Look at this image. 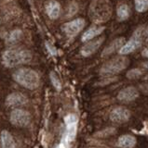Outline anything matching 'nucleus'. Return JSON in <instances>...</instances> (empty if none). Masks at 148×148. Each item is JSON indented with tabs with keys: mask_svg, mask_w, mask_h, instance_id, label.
Returning <instances> with one entry per match:
<instances>
[{
	"mask_svg": "<svg viewBox=\"0 0 148 148\" xmlns=\"http://www.w3.org/2000/svg\"><path fill=\"white\" fill-rule=\"evenodd\" d=\"M14 81L26 89L35 90L39 86L40 78L38 73L29 68H21L13 73Z\"/></svg>",
	"mask_w": 148,
	"mask_h": 148,
	"instance_id": "3",
	"label": "nucleus"
},
{
	"mask_svg": "<svg viewBox=\"0 0 148 148\" xmlns=\"http://www.w3.org/2000/svg\"><path fill=\"white\" fill-rule=\"evenodd\" d=\"M46 45H47V48L49 49V52L50 54H51L52 56H55V55L57 54V50H56V48H55V47H53V46H51L50 45H49L48 43L46 44Z\"/></svg>",
	"mask_w": 148,
	"mask_h": 148,
	"instance_id": "24",
	"label": "nucleus"
},
{
	"mask_svg": "<svg viewBox=\"0 0 148 148\" xmlns=\"http://www.w3.org/2000/svg\"><path fill=\"white\" fill-rule=\"evenodd\" d=\"M22 38V32L20 29H15L8 36L7 42H8V44L14 45V44H17L19 41H21Z\"/></svg>",
	"mask_w": 148,
	"mask_h": 148,
	"instance_id": "19",
	"label": "nucleus"
},
{
	"mask_svg": "<svg viewBox=\"0 0 148 148\" xmlns=\"http://www.w3.org/2000/svg\"><path fill=\"white\" fill-rule=\"evenodd\" d=\"M1 143L3 148H15V141L12 135L8 131H3L1 132Z\"/></svg>",
	"mask_w": 148,
	"mask_h": 148,
	"instance_id": "18",
	"label": "nucleus"
},
{
	"mask_svg": "<svg viewBox=\"0 0 148 148\" xmlns=\"http://www.w3.org/2000/svg\"><path fill=\"white\" fill-rule=\"evenodd\" d=\"M134 7L138 12H145L148 10V0H134Z\"/></svg>",
	"mask_w": 148,
	"mask_h": 148,
	"instance_id": "20",
	"label": "nucleus"
},
{
	"mask_svg": "<svg viewBox=\"0 0 148 148\" xmlns=\"http://www.w3.org/2000/svg\"><path fill=\"white\" fill-rule=\"evenodd\" d=\"M139 96V92L135 87L129 86L125 87L122 90H120L117 95V99L123 103H129L134 100H136Z\"/></svg>",
	"mask_w": 148,
	"mask_h": 148,
	"instance_id": "11",
	"label": "nucleus"
},
{
	"mask_svg": "<svg viewBox=\"0 0 148 148\" xmlns=\"http://www.w3.org/2000/svg\"><path fill=\"white\" fill-rule=\"evenodd\" d=\"M143 74V71L142 69L135 68V69H131L127 72L126 76L129 80H135V79H139Z\"/></svg>",
	"mask_w": 148,
	"mask_h": 148,
	"instance_id": "21",
	"label": "nucleus"
},
{
	"mask_svg": "<svg viewBox=\"0 0 148 148\" xmlns=\"http://www.w3.org/2000/svg\"><path fill=\"white\" fill-rule=\"evenodd\" d=\"M142 67H143V68H145V69H148V61L143 62V63H142Z\"/></svg>",
	"mask_w": 148,
	"mask_h": 148,
	"instance_id": "27",
	"label": "nucleus"
},
{
	"mask_svg": "<svg viewBox=\"0 0 148 148\" xmlns=\"http://www.w3.org/2000/svg\"><path fill=\"white\" fill-rule=\"evenodd\" d=\"M142 56L143 58H148V48H145L142 51Z\"/></svg>",
	"mask_w": 148,
	"mask_h": 148,
	"instance_id": "25",
	"label": "nucleus"
},
{
	"mask_svg": "<svg viewBox=\"0 0 148 148\" xmlns=\"http://www.w3.org/2000/svg\"><path fill=\"white\" fill-rule=\"evenodd\" d=\"M131 118V111L124 106H117L110 113L111 121L115 123L122 124L127 122Z\"/></svg>",
	"mask_w": 148,
	"mask_h": 148,
	"instance_id": "10",
	"label": "nucleus"
},
{
	"mask_svg": "<svg viewBox=\"0 0 148 148\" xmlns=\"http://www.w3.org/2000/svg\"><path fill=\"white\" fill-rule=\"evenodd\" d=\"M86 25V21L84 18H78L71 21H68L62 26L63 32L68 37H76L79 32L84 29Z\"/></svg>",
	"mask_w": 148,
	"mask_h": 148,
	"instance_id": "8",
	"label": "nucleus"
},
{
	"mask_svg": "<svg viewBox=\"0 0 148 148\" xmlns=\"http://www.w3.org/2000/svg\"><path fill=\"white\" fill-rule=\"evenodd\" d=\"M45 10L51 20H56L61 15V5L56 0H48L45 3Z\"/></svg>",
	"mask_w": 148,
	"mask_h": 148,
	"instance_id": "14",
	"label": "nucleus"
},
{
	"mask_svg": "<svg viewBox=\"0 0 148 148\" xmlns=\"http://www.w3.org/2000/svg\"><path fill=\"white\" fill-rule=\"evenodd\" d=\"M125 42H126L125 37H118V38H115V40H113L103 50V52H101V58L109 57L110 55L114 54L115 52H117V51H119V49L121 48L122 45L125 44Z\"/></svg>",
	"mask_w": 148,
	"mask_h": 148,
	"instance_id": "13",
	"label": "nucleus"
},
{
	"mask_svg": "<svg viewBox=\"0 0 148 148\" xmlns=\"http://www.w3.org/2000/svg\"><path fill=\"white\" fill-rule=\"evenodd\" d=\"M49 79H50V82H51L52 85L54 86L55 89L57 91H61L62 90V82L60 81L59 77L57 76V74L54 71H51L49 73Z\"/></svg>",
	"mask_w": 148,
	"mask_h": 148,
	"instance_id": "22",
	"label": "nucleus"
},
{
	"mask_svg": "<svg viewBox=\"0 0 148 148\" xmlns=\"http://www.w3.org/2000/svg\"><path fill=\"white\" fill-rule=\"evenodd\" d=\"M146 34H148V27H147V30H146Z\"/></svg>",
	"mask_w": 148,
	"mask_h": 148,
	"instance_id": "28",
	"label": "nucleus"
},
{
	"mask_svg": "<svg viewBox=\"0 0 148 148\" xmlns=\"http://www.w3.org/2000/svg\"><path fill=\"white\" fill-rule=\"evenodd\" d=\"M31 121V115L28 111L15 108L10 113V122L16 127H26Z\"/></svg>",
	"mask_w": 148,
	"mask_h": 148,
	"instance_id": "7",
	"label": "nucleus"
},
{
	"mask_svg": "<svg viewBox=\"0 0 148 148\" xmlns=\"http://www.w3.org/2000/svg\"><path fill=\"white\" fill-rule=\"evenodd\" d=\"M32 60V53L27 49H8L2 55V62L7 68H15L29 63Z\"/></svg>",
	"mask_w": 148,
	"mask_h": 148,
	"instance_id": "2",
	"label": "nucleus"
},
{
	"mask_svg": "<svg viewBox=\"0 0 148 148\" xmlns=\"http://www.w3.org/2000/svg\"><path fill=\"white\" fill-rule=\"evenodd\" d=\"M104 40H105V37L101 36V37H98V38H94L92 40L86 42L85 45H83L80 49V54L85 58H88V57H90V56L93 55L96 51L101 47V45H103Z\"/></svg>",
	"mask_w": 148,
	"mask_h": 148,
	"instance_id": "9",
	"label": "nucleus"
},
{
	"mask_svg": "<svg viewBox=\"0 0 148 148\" xmlns=\"http://www.w3.org/2000/svg\"><path fill=\"white\" fill-rule=\"evenodd\" d=\"M117 16L119 21H127L129 18V16H131V8L127 4H121L117 7Z\"/></svg>",
	"mask_w": 148,
	"mask_h": 148,
	"instance_id": "17",
	"label": "nucleus"
},
{
	"mask_svg": "<svg viewBox=\"0 0 148 148\" xmlns=\"http://www.w3.org/2000/svg\"><path fill=\"white\" fill-rule=\"evenodd\" d=\"M78 11V5L76 2L73 1L68 5L67 9H66V18H71L74 15H76Z\"/></svg>",
	"mask_w": 148,
	"mask_h": 148,
	"instance_id": "23",
	"label": "nucleus"
},
{
	"mask_svg": "<svg viewBox=\"0 0 148 148\" xmlns=\"http://www.w3.org/2000/svg\"><path fill=\"white\" fill-rule=\"evenodd\" d=\"M65 130H64L63 143L68 146L74 141L77 132V117L75 114H69L64 118Z\"/></svg>",
	"mask_w": 148,
	"mask_h": 148,
	"instance_id": "6",
	"label": "nucleus"
},
{
	"mask_svg": "<svg viewBox=\"0 0 148 148\" xmlns=\"http://www.w3.org/2000/svg\"><path fill=\"white\" fill-rule=\"evenodd\" d=\"M145 32L143 27H138L132 34V36L129 39V41L125 42V44L122 45V47L119 49V54L125 56L132 53L133 51L137 50L142 43V35Z\"/></svg>",
	"mask_w": 148,
	"mask_h": 148,
	"instance_id": "5",
	"label": "nucleus"
},
{
	"mask_svg": "<svg viewBox=\"0 0 148 148\" xmlns=\"http://www.w3.org/2000/svg\"><path fill=\"white\" fill-rule=\"evenodd\" d=\"M129 65V60L124 56H119L109 59L100 69L101 75H115L120 73Z\"/></svg>",
	"mask_w": 148,
	"mask_h": 148,
	"instance_id": "4",
	"label": "nucleus"
},
{
	"mask_svg": "<svg viewBox=\"0 0 148 148\" xmlns=\"http://www.w3.org/2000/svg\"><path fill=\"white\" fill-rule=\"evenodd\" d=\"M66 147H67V146H66V145H64V143H63L62 142V143H60V145H58V147H57V148H66Z\"/></svg>",
	"mask_w": 148,
	"mask_h": 148,
	"instance_id": "26",
	"label": "nucleus"
},
{
	"mask_svg": "<svg viewBox=\"0 0 148 148\" xmlns=\"http://www.w3.org/2000/svg\"><path fill=\"white\" fill-rule=\"evenodd\" d=\"M27 102H28L27 97L19 92L10 94L6 98V105L10 108H18V106H24Z\"/></svg>",
	"mask_w": 148,
	"mask_h": 148,
	"instance_id": "12",
	"label": "nucleus"
},
{
	"mask_svg": "<svg viewBox=\"0 0 148 148\" xmlns=\"http://www.w3.org/2000/svg\"><path fill=\"white\" fill-rule=\"evenodd\" d=\"M136 145V138L129 135V134H124L118 138L117 145L120 148H133Z\"/></svg>",
	"mask_w": 148,
	"mask_h": 148,
	"instance_id": "16",
	"label": "nucleus"
},
{
	"mask_svg": "<svg viewBox=\"0 0 148 148\" xmlns=\"http://www.w3.org/2000/svg\"><path fill=\"white\" fill-rule=\"evenodd\" d=\"M105 30V27L99 25V24H94L90 26L89 29H88L84 34L82 35V38L81 41L83 43H86V42L92 40L98 37L99 35H101V34L104 32V31Z\"/></svg>",
	"mask_w": 148,
	"mask_h": 148,
	"instance_id": "15",
	"label": "nucleus"
},
{
	"mask_svg": "<svg viewBox=\"0 0 148 148\" xmlns=\"http://www.w3.org/2000/svg\"><path fill=\"white\" fill-rule=\"evenodd\" d=\"M112 15V6L108 0H93L91 2L89 16L95 24L107 21Z\"/></svg>",
	"mask_w": 148,
	"mask_h": 148,
	"instance_id": "1",
	"label": "nucleus"
}]
</instances>
